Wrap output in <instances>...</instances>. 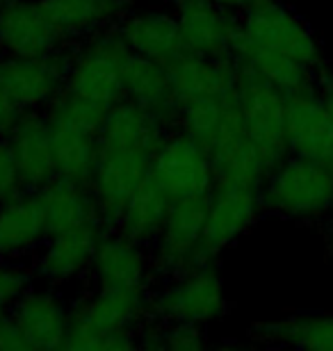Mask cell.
Here are the masks:
<instances>
[{
	"mask_svg": "<svg viewBox=\"0 0 333 351\" xmlns=\"http://www.w3.org/2000/svg\"><path fill=\"white\" fill-rule=\"evenodd\" d=\"M226 308L229 301L217 263L162 280L158 290L151 292V319L160 322L208 326L224 317Z\"/></svg>",
	"mask_w": 333,
	"mask_h": 351,
	"instance_id": "7",
	"label": "cell"
},
{
	"mask_svg": "<svg viewBox=\"0 0 333 351\" xmlns=\"http://www.w3.org/2000/svg\"><path fill=\"white\" fill-rule=\"evenodd\" d=\"M153 153L133 149H108L98 144V160L89 187L94 192L98 217L105 228H117L126 203L151 176Z\"/></svg>",
	"mask_w": 333,
	"mask_h": 351,
	"instance_id": "9",
	"label": "cell"
},
{
	"mask_svg": "<svg viewBox=\"0 0 333 351\" xmlns=\"http://www.w3.org/2000/svg\"><path fill=\"white\" fill-rule=\"evenodd\" d=\"M89 278L94 287L133 292H153V285L158 283L151 249L117 228L103 230L91 258Z\"/></svg>",
	"mask_w": 333,
	"mask_h": 351,
	"instance_id": "12",
	"label": "cell"
},
{
	"mask_svg": "<svg viewBox=\"0 0 333 351\" xmlns=\"http://www.w3.org/2000/svg\"><path fill=\"white\" fill-rule=\"evenodd\" d=\"M233 58L253 69L258 75H263L267 82H272L283 94H292V91L313 87L317 82V71H313V69L288 58V55L249 44V41L240 39V34L236 39V46H233Z\"/></svg>",
	"mask_w": 333,
	"mask_h": 351,
	"instance_id": "29",
	"label": "cell"
},
{
	"mask_svg": "<svg viewBox=\"0 0 333 351\" xmlns=\"http://www.w3.org/2000/svg\"><path fill=\"white\" fill-rule=\"evenodd\" d=\"M0 351H32L12 308H0Z\"/></svg>",
	"mask_w": 333,
	"mask_h": 351,
	"instance_id": "36",
	"label": "cell"
},
{
	"mask_svg": "<svg viewBox=\"0 0 333 351\" xmlns=\"http://www.w3.org/2000/svg\"><path fill=\"white\" fill-rule=\"evenodd\" d=\"M172 203H174L172 196L148 176L135 189L130 201L126 203V210L117 223V230H122L126 237L144 244V247H151L155 237L160 235L162 226H165Z\"/></svg>",
	"mask_w": 333,
	"mask_h": 351,
	"instance_id": "28",
	"label": "cell"
},
{
	"mask_svg": "<svg viewBox=\"0 0 333 351\" xmlns=\"http://www.w3.org/2000/svg\"><path fill=\"white\" fill-rule=\"evenodd\" d=\"M108 105L91 101V98L71 94V91H62L55 101L44 110L48 121L53 123H67L73 128L87 130L91 135H98L103 128V121L108 117Z\"/></svg>",
	"mask_w": 333,
	"mask_h": 351,
	"instance_id": "33",
	"label": "cell"
},
{
	"mask_svg": "<svg viewBox=\"0 0 333 351\" xmlns=\"http://www.w3.org/2000/svg\"><path fill=\"white\" fill-rule=\"evenodd\" d=\"M151 319V292L94 287L71 306L69 351L137 349V331Z\"/></svg>",
	"mask_w": 333,
	"mask_h": 351,
	"instance_id": "1",
	"label": "cell"
},
{
	"mask_svg": "<svg viewBox=\"0 0 333 351\" xmlns=\"http://www.w3.org/2000/svg\"><path fill=\"white\" fill-rule=\"evenodd\" d=\"M37 196L41 210H44L48 235L101 221L94 192H91L89 185H82V182L55 176L48 185L39 189Z\"/></svg>",
	"mask_w": 333,
	"mask_h": 351,
	"instance_id": "26",
	"label": "cell"
},
{
	"mask_svg": "<svg viewBox=\"0 0 333 351\" xmlns=\"http://www.w3.org/2000/svg\"><path fill=\"white\" fill-rule=\"evenodd\" d=\"M205 215H208V196H194V199L172 203L165 226L148 247L158 280L183 276V274L215 263L203 249Z\"/></svg>",
	"mask_w": 333,
	"mask_h": 351,
	"instance_id": "6",
	"label": "cell"
},
{
	"mask_svg": "<svg viewBox=\"0 0 333 351\" xmlns=\"http://www.w3.org/2000/svg\"><path fill=\"white\" fill-rule=\"evenodd\" d=\"M73 46L48 58H10L0 55V87L21 110H46L67 87Z\"/></svg>",
	"mask_w": 333,
	"mask_h": 351,
	"instance_id": "10",
	"label": "cell"
},
{
	"mask_svg": "<svg viewBox=\"0 0 333 351\" xmlns=\"http://www.w3.org/2000/svg\"><path fill=\"white\" fill-rule=\"evenodd\" d=\"M41 10L69 44L122 23L133 10V0H39Z\"/></svg>",
	"mask_w": 333,
	"mask_h": 351,
	"instance_id": "23",
	"label": "cell"
},
{
	"mask_svg": "<svg viewBox=\"0 0 333 351\" xmlns=\"http://www.w3.org/2000/svg\"><path fill=\"white\" fill-rule=\"evenodd\" d=\"M137 347L151 351H199L208 347L203 326L148 319L137 331Z\"/></svg>",
	"mask_w": 333,
	"mask_h": 351,
	"instance_id": "32",
	"label": "cell"
},
{
	"mask_svg": "<svg viewBox=\"0 0 333 351\" xmlns=\"http://www.w3.org/2000/svg\"><path fill=\"white\" fill-rule=\"evenodd\" d=\"M34 285L30 263L0 261V308H12Z\"/></svg>",
	"mask_w": 333,
	"mask_h": 351,
	"instance_id": "34",
	"label": "cell"
},
{
	"mask_svg": "<svg viewBox=\"0 0 333 351\" xmlns=\"http://www.w3.org/2000/svg\"><path fill=\"white\" fill-rule=\"evenodd\" d=\"M103 230V223L94 221L87 226L48 235L44 244L27 261L34 271V278H39L41 283L62 287L87 276Z\"/></svg>",
	"mask_w": 333,
	"mask_h": 351,
	"instance_id": "13",
	"label": "cell"
},
{
	"mask_svg": "<svg viewBox=\"0 0 333 351\" xmlns=\"http://www.w3.org/2000/svg\"><path fill=\"white\" fill-rule=\"evenodd\" d=\"M208 151L212 158V167H215L217 182H242V185L263 187L269 169L256 144L246 135L236 98L231 103L222 132Z\"/></svg>",
	"mask_w": 333,
	"mask_h": 351,
	"instance_id": "19",
	"label": "cell"
},
{
	"mask_svg": "<svg viewBox=\"0 0 333 351\" xmlns=\"http://www.w3.org/2000/svg\"><path fill=\"white\" fill-rule=\"evenodd\" d=\"M212 3L219 5V7H224V10H229V12L242 14L246 7L253 3V0H212Z\"/></svg>",
	"mask_w": 333,
	"mask_h": 351,
	"instance_id": "38",
	"label": "cell"
},
{
	"mask_svg": "<svg viewBox=\"0 0 333 351\" xmlns=\"http://www.w3.org/2000/svg\"><path fill=\"white\" fill-rule=\"evenodd\" d=\"M124 98L153 114L169 130L176 128L181 103L174 94L167 64L130 55L124 66Z\"/></svg>",
	"mask_w": 333,
	"mask_h": 351,
	"instance_id": "22",
	"label": "cell"
},
{
	"mask_svg": "<svg viewBox=\"0 0 333 351\" xmlns=\"http://www.w3.org/2000/svg\"><path fill=\"white\" fill-rule=\"evenodd\" d=\"M167 132V125H162L153 114L130 103L128 98H122L119 103L110 105L103 128L98 132V144L108 149L155 153Z\"/></svg>",
	"mask_w": 333,
	"mask_h": 351,
	"instance_id": "25",
	"label": "cell"
},
{
	"mask_svg": "<svg viewBox=\"0 0 333 351\" xmlns=\"http://www.w3.org/2000/svg\"><path fill=\"white\" fill-rule=\"evenodd\" d=\"M329 223H331V228H333V208H331V215H329Z\"/></svg>",
	"mask_w": 333,
	"mask_h": 351,
	"instance_id": "41",
	"label": "cell"
},
{
	"mask_svg": "<svg viewBox=\"0 0 333 351\" xmlns=\"http://www.w3.org/2000/svg\"><path fill=\"white\" fill-rule=\"evenodd\" d=\"M240 39L288 55L313 71L329 64L308 23L281 0H253L240 14Z\"/></svg>",
	"mask_w": 333,
	"mask_h": 351,
	"instance_id": "5",
	"label": "cell"
},
{
	"mask_svg": "<svg viewBox=\"0 0 333 351\" xmlns=\"http://www.w3.org/2000/svg\"><path fill=\"white\" fill-rule=\"evenodd\" d=\"M48 237L37 192H23L0 203V261L30 258Z\"/></svg>",
	"mask_w": 333,
	"mask_h": 351,
	"instance_id": "24",
	"label": "cell"
},
{
	"mask_svg": "<svg viewBox=\"0 0 333 351\" xmlns=\"http://www.w3.org/2000/svg\"><path fill=\"white\" fill-rule=\"evenodd\" d=\"M231 103L233 94L226 98H194V101L181 103L176 128L210 149L224 128Z\"/></svg>",
	"mask_w": 333,
	"mask_h": 351,
	"instance_id": "31",
	"label": "cell"
},
{
	"mask_svg": "<svg viewBox=\"0 0 333 351\" xmlns=\"http://www.w3.org/2000/svg\"><path fill=\"white\" fill-rule=\"evenodd\" d=\"M286 139L290 156L333 169V123L317 85L286 96Z\"/></svg>",
	"mask_w": 333,
	"mask_h": 351,
	"instance_id": "15",
	"label": "cell"
},
{
	"mask_svg": "<svg viewBox=\"0 0 333 351\" xmlns=\"http://www.w3.org/2000/svg\"><path fill=\"white\" fill-rule=\"evenodd\" d=\"M179 21L183 53L226 58L240 34V14L215 5L212 0H172Z\"/></svg>",
	"mask_w": 333,
	"mask_h": 351,
	"instance_id": "14",
	"label": "cell"
},
{
	"mask_svg": "<svg viewBox=\"0 0 333 351\" xmlns=\"http://www.w3.org/2000/svg\"><path fill=\"white\" fill-rule=\"evenodd\" d=\"M317 91H320L324 105H327V112L331 117V123H333V66L327 64L317 71Z\"/></svg>",
	"mask_w": 333,
	"mask_h": 351,
	"instance_id": "37",
	"label": "cell"
},
{
	"mask_svg": "<svg viewBox=\"0 0 333 351\" xmlns=\"http://www.w3.org/2000/svg\"><path fill=\"white\" fill-rule=\"evenodd\" d=\"M251 338L269 347L333 351V313H297L290 317L260 322Z\"/></svg>",
	"mask_w": 333,
	"mask_h": 351,
	"instance_id": "27",
	"label": "cell"
},
{
	"mask_svg": "<svg viewBox=\"0 0 333 351\" xmlns=\"http://www.w3.org/2000/svg\"><path fill=\"white\" fill-rule=\"evenodd\" d=\"M27 192H39L55 176L53 128L44 110H25L5 135Z\"/></svg>",
	"mask_w": 333,
	"mask_h": 351,
	"instance_id": "17",
	"label": "cell"
},
{
	"mask_svg": "<svg viewBox=\"0 0 333 351\" xmlns=\"http://www.w3.org/2000/svg\"><path fill=\"white\" fill-rule=\"evenodd\" d=\"M151 178L174 201L208 196L217 185L210 151L179 128H172L153 153Z\"/></svg>",
	"mask_w": 333,
	"mask_h": 351,
	"instance_id": "8",
	"label": "cell"
},
{
	"mask_svg": "<svg viewBox=\"0 0 333 351\" xmlns=\"http://www.w3.org/2000/svg\"><path fill=\"white\" fill-rule=\"evenodd\" d=\"M329 249H331V258H333V228H331V233H329Z\"/></svg>",
	"mask_w": 333,
	"mask_h": 351,
	"instance_id": "39",
	"label": "cell"
},
{
	"mask_svg": "<svg viewBox=\"0 0 333 351\" xmlns=\"http://www.w3.org/2000/svg\"><path fill=\"white\" fill-rule=\"evenodd\" d=\"M69 44L39 0H10L0 14V55L10 58H48Z\"/></svg>",
	"mask_w": 333,
	"mask_h": 351,
	"instance_id": "16",
	"label": "cell"
},
{
	"mask_svg": "<svg viewBox=\"0 0 333 351\" xmlns=\"http://www.w3.org/2000/svg\"><path fill=\"white\" fill-rule=\"evenodd\" d=\"M71 306L73 304H69L58 287L44 283L32 285L12 306V313L16 315L32 349L53 351L65 349L71 326Z\"/></svg>",
	"mask_w": 333,
	"mask_h": 351,
	"instance_id": "18",
	"label": "cell"
},
{
	"mask_svg": "<svg viewBox=\"0 0 333 351\" xmlns=\"http://www.w3.org/2000/svg\"><path fill=\"white\" fill-rule=\"evenodd\" d=\"M23 192H27V189L23 187V180H21L16 158H14L7 139L0 137V203L10 201Z\"/></svg>",
	"mask_w": 333,
	"mask_h": 351,
	"instance_id": "35",
	"label": "cell"
},
{
	"mask_svg": "<svg viewBox=\"0 0 333 351\" xmlns=\"http://www.w3.org/2000/svg\"><path fill=\"white\" fill-rule=\"evenodd\" d=\"M263 210L292 221L329 219L333 208V169L315 160L288 156L260 187Z\"/></svg>",
	"mask_w": 333,
	"mask_h": 351,
	"instance_id": "2",
	"label": "cell"
},
{
	"mask_svg": "<svg viewBox=\"0 0 333 351\" xmlns=\"http://www.w3.org/2000/svg\"><path fill=\"white\" fill-rule=\"evenodd\" d=\"M53 151L58 176L89 185L98 160V135L73 128L67 123H53Z\"/></svg>",
	"mask_w": 333,
	"mask_h": 351,
	"instance_id": "30",
	"label": "cell"
},
{
	"mask_svg": "<svg viewBox=\"0 0 333 351\" xmlns=\"http://www.w3.org/2000/svg\"><path fill=\"white\" fill-rule=\"evenodd\" d=\"M10 3V0H0V14H3V10H5V5Z\"/></svg>",
	"mask_w": 333,
	"mask_h": 351,
	"instance_id": "40",
	"label": "cell"
},
{
	"mask_svg": "<svg viewBox=\"0 0 333 351\" xmlns=\"http://www.w3.org/2000/svg\"><path fill=\"white\" fill-rule=\"evenodd\" d=\"M117 27L133 55L169 64L183 53L179 21L172 7H133Z\"/></svg>",
	"mask_w": 333,
	"mask_h": 351,
	"instance_id": "21",
	"label": "cell"
},
{
	"mask_svg": "<svg viewBox=\"0 0 333 351\" xmlns=\"http://www.w3.org/2000/svg\"><path fill=\"white\" fill-rule=\"evenodd\" d=\"M286 96L263 75L238 62V85L233 98L246 135L256 144L269 171L290 156L286 139Z\"/></svg>",
	"mask_w": 333,
	"mask_h": 351,
	"instance_id": "4",
	"label": "cell"
},
{
	"mask_svg": "<svg viewBox=\"0 0 333 351\" xmlns=\"http://www.w3.org/2000/svg\"><path fill=\"white\" fill-rule=\"evenodd\" d=\"M167 69L179 103L194 98H226L238 85V60L233 55L208 58L181 53L174 62H169Z\"/></svg>",
	"mask_w": 333,
	"mask_h": 351,
	"instance_id": "20",
	"label": "cell"
},
{
	"mask_svg": "<svg viewBox=\"0 0 333 351\" xmlns=\"http://www.w3.org/2000/svg\"><path fill=\"white\" fill-rule=\"evenodd\" d=\"M130 55L117 25L78 41L65 89L110 108L124 98V66Z\"/></svg>",
	"mask_w": 333,
	"mask_h": 351,
	"instance_id": "3",
	"label": "cell"
},
{
	"mask_svg": "<svg viewBox=\"0 0 333 351\" xmlns=\"http://www.w3.org/2000/svg\"><path fill=\"white\" fill-rule=\"evenodd\" d=\"M263 213L260 187L217 182L208 194V215L203 228V249L210 261L217 263L226 249L256 226Z\"/></svg>",
	"mask_w": 333,
	"mask_h": 351,
	"instance_id": "11",
	"label": "cell"
}]
</instances>
